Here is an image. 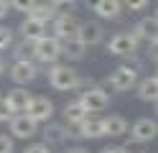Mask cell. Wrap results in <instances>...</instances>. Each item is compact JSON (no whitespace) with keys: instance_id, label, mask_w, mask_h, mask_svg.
Returning a JSON list of instances; mask_svg holds the SVG:
<instances>
[{"instance_id":"cell-1","label":"cell","mask_w":158,"mask_h":153,"mask_svg":"<svg viewBox=\"0 0 158 153\" xmlns=\"http://www.w3.org/2000/svg\"><path fill=\"white\" fill-rule=\"evenodd\" d=\"M61 56H64V41L56 38V36H48V33H46L44 38H38L36 44H33V59L38 61V64L51 66V64H56Z\"/></svg>"},{"instance_id":"cell-2","label":"cell","mask_w":158,"mask_h":153,"mask_svg":"<svg viewBox=\"0 0 158 153\" xmlns=\"http://www.w3.org/2000/svg\"><path fill=\"white\" fill-rule=\"evenodd\" d=\"M48 84H51L56 92H72V89H77V84H79V71L74 69V66H69V64H51L48 66Z\"/></svg>"},{"instance_id":"cell-3","label":"cell","mask_w":158,"mask_h":153,"mask_svg":"<svg viewBox=\"0 0 158 153\" xmlns=\"http://www.w3.org/2000/svg\"><path fill=\"white\" fill-rule=\"evenodd\" d=\"M105 84L112 92H130L138 84V69H133L130 64H120L110 77L105 79Z\"/></svg>"},{"instance_id":"cell-4","label":"cell","mask_w":158,"mask_h":153,"mask_svg":"<svg viewBox=\"0 0 158 153\" xmlns=\"http://www.w3.org/2000/svg\"><path fill=\"white\" fill-rule=\"evenodd\" d=\"M138 36L133 31H123V33H115L110 41H107V51L112 56H130V54H138Z\"/></svg>"},{"instance_id":"cell-5","label":"cell","mask_w":158,"mask_h":153,"mask_svg":"<svg viewBox=\"0 0 158 153\" xmlns=\"http://www.w3.org/2000/svg\"><path fill=\"white\" fill-rule=\"evenodd\" d=\"M79 100H82V105L89 112H102V110L110 107V92L100 84H92L89 89L79 92Z\"/></svg>"},{"instance_id":"cell-6","label":"cell","mask_w":158,"mask_h":153,"mask_svg":"<svg viewBox=\"0 0 158 153\" xmlns=\"http://www.w3.org/2000/svg\"><path fill=\"white\" fill-rule=\"evenodd\" d=\"M79 26H82V20L74 18L72 13H59V15L51 20L54 36H56V38H61V41L77 38V36H79Z\"/></svg>"},{"instance_id":"cell-7","label":"cell","mask_w":158,"mask_h":153,"mask_svg":"<svg viewBox=\"0 0 158 153\" xmlns=\"http://www.w3.org/2000/svg\"><path fill=\"white\" fill-rule=\"evenodd\" d=\"M36 77H38V64H36V59H18V61H13V66H10V79L15 82V84L28 87Z\"/></svg>"},{"instance_id":"cell-8","label":"cell","mask_w":158,"mask_h":153,"mask_svg":"<svg viewBox=\"0 0 158 153\" xmlns=\"http://www.w3.org/2000/svg\"><path fill=\"white\" fill-rule=\"evenodd\" d=\"M38 125H41V122H36L31 115L18 112V115L10 120V133H13V138H18V140H28V138L38 135Z\"/></svg>"},{"instance_id":"cell-9","label":"cell","mask_w":158,"mask_h":153,"mask_svg":"<svg viewBox=\"0 0 158 153\" xmlns=\"http://www.w3.org/2000/svg\"><path fill=\"white\" fill-rule=\"evenodd\" d=\"M54 102L48 100V97H44V95H33V100H31V105L26 107V115H31L36 122H48L54 117Z\"/></svg>"},{"instance_id":"cell-10","label":"cell","mask_w":158,"mask_h":153,"mask_svg":"<svg viewBox=\"0 0 158 153\" xmlns=\"http://www.w3.org/2000/svg\"><path fill=\"white\" fill-rule=\"evenodd\" d=\"M77 135H79V138H89V140L102 138V135H105V117L89 112V115L77 125Z\"/></svg>"},{"instance_id":"cell-11","label":"cell","mask_w":158,"mask_h":153,"mask_svg":"<svg viewBox=\"0 0 158 153\" xmlns=\"http://www.w3.org/2000/svg\"><path fill=\"white\" fill-rule=\"evenodd\" d=\"M130 138L135 140H143V143H151L158 138V120H151V117H140L133 122L130 128Z\"/></svg>"},{"instance_id":"cell-12","label":"cell","mask_w":158,"mask_h":153,"mask_svg":"<svg viewBox=\"0 0 158 153\" xmlns=\"http://www.w3.org/2000/svg\"><path fill=\"white\" fill-rule=\"evenodd\" d=\"M77 38L84 41L87 46H97V44H102V38H105V28H102L100 20H82Z\"/></svg>"},{"instance_id":"cell-13","label":"cell","mask_w":158,"mask_h":153,"mask_svg":"<svg viewBox=\"0 0 158 153\" xmlns=\"http://www.w3.org/2000/svg\"><path fill=\"white\" fill-rule=\"evenodd\" d=\"M44 130H41V135H44V143H48V146H61V143H66L69 138H72V133H69L66 125H61V122H44Z\"/></svg>"},{"instance_id":"cell-14","label":"cell","mask_w":158,"mask_h":153,"mask_svg":"<svg viewBox=\"0 0 158 153\" xmlns=\"http://www.w3.org/2000/svg\"><path fill=\"white\" fill-rule=\"evenodd\" d=\"M46 26L44 20H38L33 15H28L21 26H18V33H21V38H28V41H38V38H44L46 36Z\"/></svg>"},{"instance_id":"cell-15","label":"cell","mask_w":158,"mask_h":153,"mask_svg":"<svg viewBox=\"0 0 158 153\" xmlns=\"http://www.w3.org/2000/svg\"><path fill=\"white\" fill-rule=\"evenodd\" d=\"M8 102H10V107L15 110V112H26V107L31 105V100H33V95L28 92L26 87H21V84H15V89H10L8 92V97H5Z\"/></svg>"},{"instance_id":"cell-16","label":"cell","mask_w":158,"mask_h":153,"mask_svg":"<svg viewBox=\"0 0 158 153\" xmlns=\"http://www.w3.org/2000/svg\"><path fill=\"white\" fill-rule=\"evenodd\" d=\"M135 95L140 97L143 102H156V100H158V79H156V77L138 79V84H135Z\"/></svg>"},{"instance_id":"cell-17","label":"cell","mask_w":158,"mask_h":153,"mask_svg":"<svg viewBox=\"0 0 158 153\" xmlns=\"http://www.w3.org/2000/svg\"><path fill=\"white\" fill-rule=\"evenodd\" d=\"M61 115H64V120L69 122V125H79V122L89 115V110L82 105V100H74V102H66V105H64Z\"/></svg>"},{"instance_id":"cell-18","label":"cell","mask_w":158,"mask_h":153,"mask_svg":"<svg viewBox=\"0 0 158 153\" xmlns=\"http://www.w3.org/2000/svg\"><path fill=\"white\" fill-rule=\"evenodd\" d=\"M97 18L102 20H117L123 13V0H100V5L94 8Z\"/></svg>"},{"instance_id":"cell-19","label":"cell","mask_w":158,"mask_h":153,"mask_svg":"<svg viewBox=\"0 0 158 153\" xmlns=\"http://www.w3.org/2000/svg\"><path fill=\"white\" fill-rule=\"evenodd\" d=\"M127 133V120L123 115H107L105 117V135L110 138H120Z\"/></svg>"},{"instance_id":"cell-20","label":"cell","mask_w":158,"mask_h":153,"mask_svg":"<svg viewBox=\"0 0 158 153\" xmlns=\"http://www.w3.org/2000/svg\"><path fill=\"white\" fill-rule=\"evenodd\" d=\"M28 15H33V18H38V20H44V23H51V20L59 15V10L48 3V0H44V3H36L31 10H28Z\"/></svg>"},{"instance_id":"cell-21","label":"cell","mask_w":158,"mask_h":153,"mask_svg":"<svg viewBox=\"0 0 158 153\" xmlns=\"http://www.w3.org/2000/svg\"><path fill=\"white\" fill-rule=\"evenodd\" d=\"M89 49L84 44V41H79V38H69V41H64V56L69 59V61H79V59H84V51Z\"/></svg>"},{"instance_id":"cell-22","label":"cell","mask_w":158,"mask_h":153,"mask_svg":"<svg viewBox=\"0 0 158 153\" xmlns=\"http://www.w3.org/2000/svg\"><path fill=\"white\" fill-rule=\"evenodd\" d=\"M33 44L36 41H28V38H21L18 44H13V59L18 61V59H33Z\"/></svg>"},{"instance_id":"cell-23","label":"cell","mask_w":158,"mask_h":153,"mask_svg":"<svg viewBox=\"0 0 158 153\" xmlns=\"http://www.w3.org/2000/svg\"><path fill=\"white\" fill-rule=\"evenodd\" d=\"M15 115H18V112L10 107V102H8L5 97H0V122H10Z\"/></svg>"},{"instance_id":"cell-24","label":"cell","mask_w":158,"mask_h":153,"mask_svg":"<svg viewBox=\"0 0 158 153\" xmlns=\"http://www.w3.org/2000/svg\"><path fill=\"white\" fill-rule=\"evenodd\" d=\"M13 28H8V26H0V51H5V49H10L13 46Z\"/></svg>"},{"instance_id":"cell-25","label":"cell","mask_w":158,"mask_h":153,"mask_svg":"<svg viewBox=\"0 0 158 153\" xmlns=\"http://www.w3.org/2000/svg\"><path fill=\"white\" fill-rule=\"evenodd\" d=\"M123 151H125V153H143V151H145V143L130 138L127 143H123Z\"/></svg>"},{"instance_id":"cell-26","label":"cell","mask_w":158,"mask_h":153,"mask_svg":"<svg viewBox=\"0 0 158 153\" xmlns=\"http://www.w3.org/2000/svg\"><path fill=\"white\" fill-rule=\"evenodd\" d=\"M36 3H38V0H10V8L18 10V13H28Z\"/></svg>"},{"instance_id":"cell-27","label":"cell","mask_w":158,"mask_h":153,"mask_svg":"<svg viewBox=\"0 0 158 153\" xmlns=\"http://www.w3.org/2000/svg\"><path fill=\"white\" fill-rule=\"evenodd\" d=\"M48 148H51L48 143H31V146H26L23 153H51Z\"/></svg>"},{"instance_id":"cell-28","label":"cell","mask_w":158,"mask_h":153,"mask_svg":"<svg viewBox=\"0 0 158 153\" xmlns=\"http://www.w3.org/2000/svg\"><path fill=\"white\" fill-rule=\"evenodd\" d=\"M0 153H13V138L0 133Z\"/></svg>"},{"instance_id":"cell-29","label":"cell","mask_w":158,"mask_h":153,"mask_svg":"<svg viewBox=\"0 0 158 153\" xmlns=\"http://www.w3.org/2000/svg\"><path fill=\"white\" fill-rule=\"evenodd\" d=\"M123 5H125L127 10H143V8L148 5V0H123Z\"/></svg>"},{"instance_id":"cell-30","label":"cell","mask_w":158,"mask_h":153,"mask_svg":"<svg viewBox=\"0 0 158 153\" xmlns=\"http://www.w3.org/2000/svg\"><path fill=\"white\" fill-rule=\"evenodd\" d=\"M8 10H13V8H10V0H0V20L8 15Z\"/></svg>"},{"instance_id":"cell-31","label":"cell","mask_w":158,"mask_h":153,"mask_svg":"<svg viewBox=\"0 0 158 153\" xmlns=\"http://www.w3.org/2000/svg\"><path fill=\"white\" fill-rule=\"evenodd\" d=\"M92 84H94L92 79H82V77H79V84H77V89H82V92H84V89H89Z\"/></svg>"},{"instance_id":"cell-32","label":"cell","mask_w":158,"mask_h":153,"mask_svg":"<svg viewBox=\"0 0 158 153\" xmlns=\"http://www.w3.org/2000/svg\"><path fill=\"white\" fill-rule=\"evenodd\" d=\"M100 153H125V151H123V146H107V148H102Z\"/></svg>"},{"instance_id":"cell-33","label":"cell","mask_w":158,"mask_h":153,"mask_svg":"<svg viewBox=\"0 0 158 153\" xmlns=\"http://www.w3.org/2000/svg\"><path fill=\"white\" fill-rule=\"evenodd\" d=\"M66 153H89V151H87V148H82V146H74V148H69Z\"/></svg>"},{"instance_id":"cell-34","label":"cell","mask_w":158,"mask_h":153,"mask_svg":"<svg viewBox=\"0 0 158 153\" xmlns=\"http://www.w3.org/2000/svg\"><path fill=\"white\" fill-rule=\"evenodd\" d=\"M84 5H87V8H89V10H94L97 5H100V0H84Z\"/></svg>"},{"instance_id":"cell-35","label":"cell","mask_w":158,"mask_h":153,"mask_svg":"<svg viewBox=\"0 0 158 153\" xmlns=\"http://www.w3.org/2000/svg\"><path fill=\"white\" fill-rule=\"evenodd\" d=\"M48 3L56 8V5H61V3H77V0H48Z\"/></svg>"},{"instance_id":"cell-36","label":"cell","mask_w":158,"mask_h":153,"mask_svg":"<svg viewBox=\"0 0 158 153\" xmlns=\"http://www.w3.org/2000/svg\"><path fill=\"white\" fill-rule=\"evenodd\" d=\"M3 74H5V59L0 56V77H3Z\"/></svg>"},{"instance_id":"cell-37","label":"cell","mask_w":158,"mask_h":153,"mask_svg":"<svg viewBox=\"0 0 158 153\" xmlns=\"http://www.w3.org/2000/svg\"><path fill=\"white\" fill-rule=\"evenodd\" d=\"M153 110H156V115H158V100H156V102H153Z\"/></svg>"},{"instance_id":"cell-38","label":"cell","mask_w":158,"mask_h":153,"mask_svg":"<svg viewBox=\"0 0 158 153\" xmlns=\"http://www.w3.org/2000/svg\"><path fill=\"white\" fill-rule=\"evenodd\" d=\"M153 77H156V79H158V66H156V74H153Z\"/></svg>"},{"instance_id":"cell-39","label":"cell","mask_w":158,"mask_h":153,"mask_svg":"<svg viewBox=\"0 0 158 153\" xmlns=\"http://www.w3.org/2000/svg\"><path fill=\"white\" fill-rule=\"evenodd\" d=\"M156 18H158V10H156Z\"/></svg>"}]
</instances>
